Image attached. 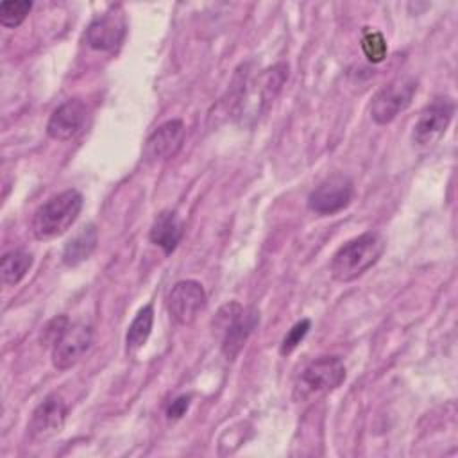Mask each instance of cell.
Wrapping results in <instances>:
<instances>
[{"label":"cell","mask_w":458,"mask_h":458,"mask_svg":"<svg viewBox=\"0 0 458 458\" xmlns=\"http://www.w3.org/2000/svg\"><path fill=\"white\" fill-rule=\"evenodd\" d=\"M385 250V240L379 233H363L344 243L331 259L329 270L333 279L351 283L363 276L372 265L377 263Z\"/></svg>","instance_id":"6da1fadb"},{"label":"cell","mask_w":458,"mask_h":458,"mask_svg":"<svg viewBox=\"0 0 458 458\" xmlns=\"http://www.w3.org/2000/svg\"><path fill=\"white\" fill-rule=\"evenodd\" d=\"M82 209V195L77 190H64L43 202L30 222L32 234L38 240H52L61 236L79 216Z\"/></svg>","instance_id":"7a4b0ae2"},{"label":"cell","mask_w":458,"mask_h":458,"mask_svg":"<svg viewBox=\"0 0 458 458\" xmlns=\"http://www.w3.org/2000/svg\"><path fill=\"white\" fill-rule=\"evenodd\" d=\"M258 324L259 311L256 308H243L233 301L218 310L213 320V327L222 335L220 349L225 360L233 361L240 354Z\"/></svg>","instance_id":"3957f363"},{"label":"cell","mask_w":458,"mask_h":458,"mask_svg":"<svg viewBox=\"0 0 458 458\" xmlns=\"http://www.w3.org/2000/svg\"><path fill=\"white\" fill-rule=\"evenodd\" d=\"M286 79H288V64L277 63L263 70L252 82H243L242 95L236 100L238 104L236 114L242 118V122L247 120L249 116L252 118V122L258 120L274 102V98L281 91Z\"/></svg>","instance_id":"277c9868"},{"label":"cell","mask_w":458,"mask_h":458,"mask_svg":"<svg viewBox=\"0 0 458 458\" xmlns=\"http://www.w3.org/2000/svg\"><path fill=\"white\" fill-rule=\"evenodd\" d=\"M345 381V365L338 356H320L306 363L295 377L293 397L311 401L333 392Z\"/></svg>","instance_id":"5b68a950"},{"label":"cell","mask_w":458,"mask_h":458,"mask_svg":"<svg viewBox=\"0 0 458 458\" xmlns=\"http://www.w3.org/2000/svg\"><path fill=\"white\" fill-rule=\"evenodd\" d=\"M417 93V81L411 75L395 77L386 82L370 100V118L379 123H390L399 113H403Z\"/></svg>","instance_id":"8992f818"},{"label":"cell","mask_w":458,"mask_h":458,"mask_svg":"<svg viewBox=\"0 0 458 458\" xmlns=\"http://www.w3.org/2000/svg\"><path fill=\"white\" fill-rule=\"evenodd\" d=\"M454 114V100L451 97L433 98L419 114L413 125V143L428 147L437 143L447 131Z\"/></svg>","instance_id":"52a82bcc"},{"label":"cell","mask_w":458,"mask_h":458,"mask_svg":"<svg viewBox=\"0 0 458 458\" xmlns=\"http://www.w3.org/2000/svg\"><path fill=\"white\" fill-rule=\"evenodd\" d=\"M93 342V329L82 322H70L52 344V363L59 370L72 369L88 352Z\"/></svg>","instance_id":"ba28073f"},{"label":"cell","mask_w":458,"mask_h":458,"mask_svg":"<svg viewBox=\"0 0 458 458\" xmlns=\"http://www.w3.org/2000/svg\"><path fill=\"white\" fill-rule=\"evenodd\" d=\"M352 193V181L345 174H333L308 195V208L322 216L335 215L349 206Z\"/></svg>","instance_id":"9c48e42d"},{"label":"cell","mask_w":458,"mask_h":458,"mask_svg":"<svg viewBox=\"0 0 458 458\" xmlns=\"http://www.w3.org/2000/svg\"><path fill=\"white\" fill-rule=\"evenodd\" d=\"M206 292L199 281L182 279L177 281L166 297V308L170 317L181 324L190 326L197 320L200 311L206 308Z\"/></svg>","instance_id":"30bf717a"},{"label":"cell","mask_w":458,"mask_h":458,"mask_svg":"<svg viewBox=\"0 0 458 458\" xmlns=\"http://www.w3.org/2000/svg\"><path fill=\"white\" fill-rule=\"evenodd\" d=\"M184 123L182 120H168L161 123L152 134L147 138L143 157L148 163H159L174 157L184 141Z\"/></svg>","instance_id":"8fae6325"},{"label":"cell","mask_w":458,"mask_h":458,"mask_svg":"<svg viewBox=\"0 0 458 458\" xmlns=\"http://www.w3.org/2000/svg\"><path fill=\"white\" fill-rule=\"evenodd\" d=\"M88 118V106L81 98H68L54 109L48 118L47 132L50 138L66 141L77 136Z\"/></svg>","instance_id":"7c38bea8"},{"label":"cell","mask_w":458,"mask_h":458,"mask_svg":"<svg viewBox=\"0 0 458 458\" xmlns=\"http://www.w3.org/2000/svg\"><path fill=\"white\" fill-rule=\"evenodd\" d=\"M123 36H125V20L122 13H116L114 9L95 18L84 32L86 45L100 52L116 48L122 43Z\"/></svg>","instance_id":"4fadbf2b"},{"label":"cell","mask_w":458,"mask_h":458,"mask_svg":"<svg viewBox=\"0 0 458 458\" xmlns=\"http://www.w3.org/2000/svg\"><path fill=\"white\" fill-rule=\"evenodd\" d=\"M68 408L57 394L47 395L32 411L29 420V431L32 437H50L57 433L66 420Z\"/></svg>","instance_id":"5bb4252c"},{"label":"cell","mask_w":458,"mask_h":458,"mask_svg":"<svg viewBox=\"0 0 458 458\" xmlns=\"http://www.w3.org/2000/svg\"><path fill=\"white\" fill-rule=\"evenodd\" d=\"M148 238L154 245L163 249L165 254H172L182 238V222L175 211H161L152 222Z\"/></svg>","instance_id":"9a60e30c"},{"label":"cell","mask_w":458,"mask_h":458,"mask_svg":"<svg viewBox=\"0 0 458 458\" xmlns=\"http://www.w3.org/2000/svg\"><path fill=\"white\" fill-rule=\"evenodd\" d=\"M98 242V233L93 224L82 225L64 245L63 249V263L66 267H77L79 263L86 261Z\"/></svg>","instance_id":"2e32d148"},{"label":"cell","mask_w":458,"mask_h":458,"mask_svg":"<svg viewBox=\"0 0 458 458\" xmlns=\"http://www.w3.org/2000/svg\"><path fill=\"white\" fill-rule=\"evenodd\" d=\"M30 267H32V256L27 250L13 249L4 252L0 259L2 283L7 286L18 284L27 276Z\"/></svg>","instance_id":"e0dca14e"},{"label":"cell","mask_w":458,"mask_h":458,"mask_svg":"<svg viewBox=\"0 0 458 458\" xmlns=\"http://www.w3.org/2000/svg\"><path fill=\"white\" fill-rule=\"evenodd\" d=\"M152 324H154V310H152V304H147L136 313V317L132 318V322L127 329L125 345H127L129 352H136L138 349H141L145 345V342L150 336Z\"/></svg>","instance_id":"ac0fdd59"},{"label":"cell","mask_w":458,"mask_h":458,"mask_svg":"<svg viewBox=\"0 0 458 458\" xmlns=\"http://www.w3.org/2000/svg\"><path fill=\"white\" fill-rule=\"evenodd\" d=\"M32 9V2L29 0H7L0 4V23L7 29L18 27Z\"/></svg>","instance_id":"d6986e66"},{"label":"cell","mask_w":458,"mask_h":458,"mask_svg":"<svg viewBox=\"0 0 458 458\" xmlns=\"http://www.w3.org/2000/svg\"><path fill=\"white\" fill-rule=\"evenodd\" d=\"M361 50L367 57V61L377 64L386 57V41L385 36L379 30H372V29H365L363 36H361Z\"/></svg>","instance_id":"ffe728a7"},{"label":"cell","mask_w":458,"mask_h":458,"mask_svg":"<svg viewBox=\"0 0 458 458\" xmlns=\"http://www.w3.org/2000/svg\"><path fill=\"white\" fill-rule=\"evenodd\" d=\"M310 327H311V320H310V318H302V320L295 322V324L290 327V331L284 335V338H283V342H281V347H279V352H281L283 356L292 354V352L297 349V345L304 340V336L308 335Z\"/></svg>","instance_id":"44dd1931"},{"label":"cell","mask_w":458,"mask_h":458,"mask_svg":"<svg viewBox=\"0 0 458 458\" xmlns=\"http://www.w3.org/2000/svg\"><path fill=\"white\" fill-rule=\"evenodd\" d=\"M190 401H191V395H179V397H175L170 404H168V408H166V417L168 419H181L184 413H186V410L190 408Z\"/></svg>","instance_id":"7402d4cb"}]
</instances>
